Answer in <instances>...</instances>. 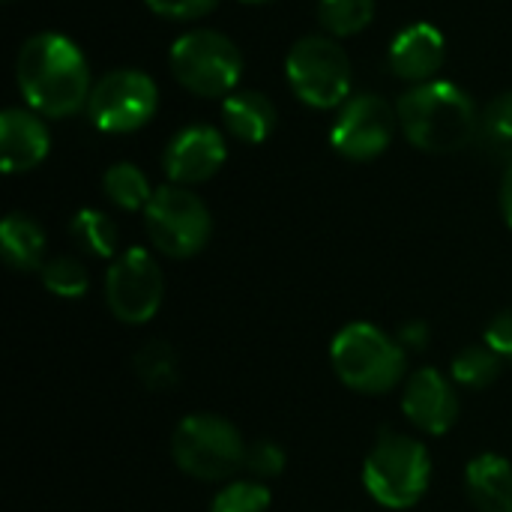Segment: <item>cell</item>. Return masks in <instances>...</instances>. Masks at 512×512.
Instances as JSON below:
<instances>
[{
  "label": "cell",
  "instance_id": "1",
  "mask_svg": "<svg viewBox=\"0 0 512 512\" xmlns=\"http://www.w3.org/2000/svg\"><path fill=\"white\" fill-rule=\"evenodd\" d=\"M18 90L45 117H69L90 102V66L81 48L60 33L30 36L15 60Z\"/></svg>",
  "mask_w": 512,
  "mask_h": 512
},
{
  "label": "cell",
  "instance_id": "2",
  "mask_svg": "<svg viewBox=\"0 0 512 512\" xmlns=\"http://www.w3.org/2000/svg\"><path fill=\"white\" fill-rule=\"evenodd\" d=\"M408 141L429 153H453L474 141L480 114L474 99L450 81L411 87L396 105Z\"/></svg>",
  "mask_w": 512,
  "mask_h": 512
},
{
  "label": "cell",
  "instance_id": "3",
  "mask_svg": "<svg viewBox=\"0 0 512 512\" xmlns=\"http://www.w3.org/2000/svg\"><path fill=\"white\" fill-rule=\"evenodd\" d=\"M405 348L396 336L369 321L342 327L330 342V360L339 381L357 393H390L405 378Z\"/></svg>",
  "mask_w": 512,
  "mask_h": 512
},
{
  "label": "cell",
  "instance_id": "4",
  "mask_svg": "<svg viewBox=\"0 0 512 512\" xmlns=\"http://www.w3.org/2000/svg\"><path fill=\"white\" fill-rule=\"evenodd\" d=\"M429 477V450L420 441L399 432H384L363 465V486L387 510L414 507L426 495Z\"/></svg>",
  "mask_w": 512,
  "mask_h": 512
},
{
  "label": "cell",
  "instance_id": "5",
  "mask_svg": "<svg viewBox=\"0 0 512 512\" xmlns=\"http://www.w3.org/2000/svg\"><path fill=\"white\" fill-rule=\"evenodd\" d=\"M171 456L177 468L195 480H228L246 462L240 429L216 414H189L171 435Z\"/></svg>",
  "mask_w": 512,
  "mask_h": 512
},
{
  "label": "cell",
  "instance_id": "6",
  "mask_svg": "<svg viewBox=\"0 0 512 512\" xmlns=\"http://www.w3.org/2000/svg\"><path fill=\"white\" fill-rule=\"evenodd\" d=\"M144 225L150 243L168 258L198 255L213 234V219L207 204L186 186L156 189L144 210Z\"/></svg>",
  "mask_w": 512,
  "mask_h": 512
},
{
  "label": "cell",
  "instance_id": "7",
  "mask_svg": "<svg viewBox=\"0 0 512 512\" xmlns=\"http://www.w3.org/2000/svg\"><path fill=\"white\" fill-rule=\"evenodd\" d=\"M171 72L198 96H225L240 81L243 54L219 30H192L171 45Z\"/></svg>",
  "mask_w": 512,
  "mask_h": 512
},
{
  "label": "cell",
  "instance_id": "8",
  "mask_svg": "<svg viewBox=\"0 0 512 512\" xmlns=\"http://www.w3.org/2000/svg\"><path fill=\"white\" fill-rule=\"evenodd\" d=\"M294 93L312 108H336L351 93V60L327 36H303L285 60Z\"/></svg>",
  "mask_w": 512,
  "mask_h": 512
},
{
  "label": "cell",
  "instance_id": "9",
  "mask_svg": "<svg viewBox=\"0 0 512 512\" xmlns=\"http://www.w3.org/2000/svg\"><path fill=\"white\" fill-rule=\"evenodd\" d=\"M162 297H165V276L147 249L132 246L120 258H114L105 276V300L117 321L132 327L147 324L159 312Z\"/></svg>",
  "mask_w": 512,
  "mask_h": 512
},
{
  "label": "cell",
  "instance_id": "10",
  "mask_svg": "<svg viewBox=\"0 0 512 512\" xmlns=\"http://www.w3.org/2000/svg\"><path fill=\"white\" fill-rule=\"evenodd\" d=\"M156 108V81L138 69H114L102 75L87 102V114L102 132H135L150 123Z\"/></svg>",
  "mask_w": 512,
  "mask_h": 512
},
{
  "label": "cell",
  "instance_id": "11",
  "mask_svg": "<svg viewBox=\"0 0 512 512\" xmlns=\"http://www.w3.org/2000/svg\"><path fill=\"white\" fill-rule=\"evenodd\" d=\"M396 120L399 114H393L387 99L375 93H360L348 99L345 108L339 111L333 132H330V144L336 153L354 162L378 159L393 141Z\"/></svg>",
  "mask_w": 512,
  "mask_h": 512
},
{
  "label": "cell",
  "instance_id": "12",
  "mask_svg": "<svg viewBox=\"0 0 512 512\" xmlns=\"http://www.w3.org/2000/svg\"><path fill=\"white\" fill-rule=\"evenodd\" d=\"M405 417L426 435H447L459 420V396L438 369H417L402 393Z\"/></svg>",
  "mask_w": 512,
  "mask_h": 512
},
{
  "label": "cell",
  "instance_id": "13",
  "mask_svg": "<svg viewBox=\"0 0 512 512\" xmlns=\"http://www.w3.org/2000/svg\"><path fill=\"white\" fill-rule=\"evenodd\" d=\"M225 138L213 126H189L177 132L165 150V171L174 186H195L210 180L225 165Z\"/></svg>",
  "mask_w": 512,
  "mask_h": 512
},
{
  "label": "cell",
  "instance_id": "14",
  "mask_svg": "<svg viewBox=\"0 0 512 512\" xmlns=\"http://www.w3.org/2000/svg\"><path fill=\"white\" fill-rule=\"evenodd\" d=\"M51 150V135L42 117L24 108H6L0 117V156L3 171L18 174L36 168Z\"/></svg>",
  "mask_w": 512,
  "mask_h": 512
},
{
  "label": "cell",
  "instance_id": "15",
  "mask_svg": "<svg viewBox=\"0 0 512 512\" xmlns=\"http://www.w3.org/2000/svg\"><path fill=\"white\" fill-rule=\"evenodd\" d=\"M444 57H447V42H444L441 30L426 21L405 27L390 45V69L399 78L417 81V84L432 81V75L441 69Z\"/></svg>",
  "mask_w": 512,
  "mask_h": 512
},
{
  "label": "cell",
  "instance_id": "16",
  "mask_svg": "<svg viewBox=\"0 0 512 512\" xmlns=\"http://www.w3.org/2000/svg\"><path fill=\"white\" fill-rule=\"evenodd\" d=\"M465 486L480 512H512V465L498 453H483L468 462Z\"/></svg>",
  "mask_w": 512,
  "mask_h": 512
},
{
  "label": "cell",
  "instance_id": "17",
  "mask_svg": "<svg viewBox=\"0 0 512 512\" xmlns=\"http://www.w3.org/2000/svg\"><path fill=\"white\" fill-rule=\"evenodd\" d=\"M222 120L234 138L261 144L276 129V105L258 90H240L222 102Z\"/></svg>",
  "mask_w": 512,
  "mask_h": 512
},
{
  "label": "cell",
  "instance_id": "18",
  "mask_svg": "<svg viewBox=\"0 0 512 512\" xmlns=\"http://www.w3.org/2000/svg\"><path fill=\"white\" fill-rule=\"evenodd\" d=\"M3 258L12 270L30 273L45 264V231L24 213H9L0 225Z\"/></svg>",
  "mask_w": 512,
  "mask_h": 512
},
{
  "label": "cell",
  "instance_id": "19",
  "mask_svg": "<svg viewBox=\"0 0 512 512\" xmlns=\"http://www.w3.org/2000/svg\"><path fill=\"white\" fill-rule=\"evenodd\" d=\"M135 375L153 393L174 390L180 381V363H177L174 348L168 342H147L135 354Z\"/></svg>",
  "mask_w": 512,
  "mask_h": 512
},
{
  "label": "cell",
  "instance_id": "20",
  "mask_svg": "<svg viewBox=\"0 0 512 512\" xmlns=\"http://www.w3.org/2000/svg\"><path fill=\"white\" fill-rule=\"evenodd\" d=\"M102 189L105 195L111 198V204L135 213V210H147L153 192H150V183L144 177L141 168H135L132 162H117L105 171L102 177Z\"/></svg>",
  "mask_w": 512,
  "mask_h": 512
},
{
  "label": "cell",
  "instance_id": "21",
  "mask_svg": "<svg viewBox=\"0 0 512 512\" xmlns=\"http://www.w3.org/2000/svg\"><path fill=\"white\" fill-rule=\"evenodd\" d=\"M501 357L483 342V345H468L453 357V378L468 387V390H486L498 381L501 375Z\"/></svg>",
  "mask_w": 512,
  "mask_h": 512
},
{
  "label": "cell",
  "instance_id": "22",
  "mask_svg": "<svg viewBox=\"0 0 512 512\" xmlns=\"http://www.w3.org/2000/svg\"><path fill=\"white\" fill-rule=\"evenodd\" d=\"M69 234L84 252L96 258H114L117 252V225L99 210H78L69 222Z\"/></svg>",
  "mask_w": 512,
  "mask_h": 512
},
{
  "label": "cell",
  "instance_id": "23",
  "mask_svg": "<svg viewBox=\"0 0 512 512\" xmlns=\"http://www.w3.org/2000/svg\"><path fill=\"white\" fill-rule=\"evenodd\" d=\"M375 18V0H321L318 21L333 36H354Z\"/></svg>",
  "mask_w": 512,
  "mask_h": 512
},
{
  "label": "cell",
  "instance_id": "24",
  "mask_svg": "<svg viewBox=\"0 0 512 512\" xmlns=\"http://www.w3.org/2000/svg\"><path fill=\"white\" fill-rule=\"evenodd\" d=\"M39 273H42V285L60 300H78L90 288V276H87L84 264L69 255L45 261Z\"/></svg>",
  "mask_w": 512,
  "mask_h": 512
},
{
  "label": "cell",
  "instance_id": "25",
  "mask_svg": "<svg viewBox=\"0 0 512 512\" xmlns=\"http://www.w3.org/2000/svg\"><path fill=\"white\" fill-rule=\"evenodd\" d=\"M270 489L261 480H234L216 492L210 512H267Z\"/></svg>",
  "mask_w": 512,
  "mask_h": 512
},
{
  "label": "cell",
  "instance_id": "26",
  "mask_svg": "<svg viewBox=\"0 0 512 512\" xmlns=\"http://www.w3.org/2000/svg\"><path fill=\"white\" fill-rule=\"evenodd\" d=\"M243 468L255 480H273V477H279L285 471V450L276 441H258V444L246 447Z\"/></svg>",
  "mask_w": 512,
  "mask_h": 512
},
{
  "label": "cell",
  "instance_id": "27",
  "mask_svg": "<svg viewBox=\"0 0 512 512\" xmlns=\"http://www.w3.org/2000/svg\"><path fill=\"white\" fill-rule=\"evenodd\" d=\"M483 126L489 135L501 138V141H512V90L495 96L486 111H483Z\"/></svg>",
  "mask_w": 512,
  "mask_h": 512
},
{
  "label": "cell",
  "instance_id": "28",
  "mask_svg": "<svg viewBox=\"0 0 512 512\" xmlns=\"http://www.w3.org/2000/svg\"><path fill=\"white\" fill-rule=\"evenodd\" d=\"M219 0H147V6L162 15V18H177V21H186V18H201L207 12L216 9Z\"/></svg>",
  "mask_w": 512,
  "mask_h": 512
},
{
  "label": "cell",
  "instance_id": "29",
  "mask_svg": "<svg viewBox=\"0 0 512 512\" xmlns=\"http://www.w3.org/2000/svg\"><path fill=\"white\" fill-rule=\"evenodd\" d=\"M486 345L501 357L512 363V309L501 312L492 318V324L486 327Z\"/></svg>",
  "mask_w": 512,
  "mask_h": 512
},
{
  "label": "cell",
  "instance_id": "30",
  "mask_svg": "<svg viewBox=\"0 0 512 512\" xmlns=\"http://www.w3.org/2000/svg\"><path fill=\"white\" fill-rule=\"evenodd\" d=\"M429 324L426 321H408V324H402V330L396 333V339H399V345L405 348V351H423L426 345H429Z\"/></svg>",
  "mask_w": 512,
  "mask_h": 512
},
{
  "label": "cell",
  "instance_id": "31",
  "mask_svg": "<svg viewBox=\"0 0 512 512\" xmlns=\"http://www.w3.org/2000/svg\"><path fill=\"white\" fill-rule=\"evenodd\" d=\"M501 207H504V216H507L512 228V162L507 174H504V183H501Z\"/></svg>",
  "mask_w": 512,
  "mask_h": 512
},
{
  "label": "cell",
  "instance_id": "32",
  "mask_svg": "<svg viewBox=\"0 0 512 512\" xmlns=\"http://www.w3.org/2000/svg\"><path fill=\"white\" fill-rule=\"evenodd\" d=\"M243 3H270V0H243Z\"/></svg>",
  "mask_w": 512,
  "mask_h": 512
}]
</instances>
